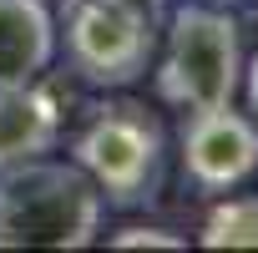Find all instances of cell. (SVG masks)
Wrapping results in <instances>:
<instances>
[{"instance_id": "obj_1", "label": "cell", "mask_w": 258, "mask_h": 253, "mask_svg": "<svg viewBox=\"0 0 258 253\" xmlns=\"http://www.w3.org/2000/svg\"><path fill=\"white\" fill-rule=\"evenodd\" d=\"M106 203L71 157H26L0 167V248H91Z\"/></svg>"}, {"instance_id": "obj_2", "label": "cell", "mask_w": 258, "mask_h": 253, "mask_svg": "<svg viewBox=\"0 0 258 253\" xmlns=\"http://www.w3.org/2000/svg\"><path fill=\"white\" fill-rule=\"evenodd\" d=\"M71 162L96 182L106 208H147L162 193L167 172V126L132 96H106L71 137Z\"/></svg>"}, {"instance_id": "obj_3", "label": "cell", "mask_w": 258, "mask_h": 253, "mask_svg": "<svg viewBox=\"0 0 258 253\" xmlns=\"http://www.w3.org/2000/svg\"><path fill=\"white\" fill-rule=\"evenodd\" d=\"M152 81L157 96L177 111L233 101L243 81V26L228 16V6H208V0L172 6L162 16Z\"/></svg>"}, {"instance_id": "obj_4", "label": "cell", "mask_w": 258, "mask_h": 253, "mask_svg": "<svg viewBox=\"0 0 258 253\" xmlns=\"http://www.w3.org/2000/svg\"><path fill=\"white\" fill-rule=\"evenodd\" d=\"M56 41L66 46V66L91 91L137 86L162 41V11L142 0H61Z\"/></svg>"}, {"instance_id": "obj_5", "label": "cell", "mask_w": 258, "mask_h": 253, "mask_svg": "<svg viewBox=\"0 0 258 253\" xmlns=\"http://www.w3.org/2000/svg\"><path fill=\"white\" fill-rule=\"evenodd\" d=\"M177 157H182V177L208 198L243 187L258 172V121L248 111H238L233 101L182 111Z\"/></svg>"}, {"instance_id": "obj_6", "label": "cell", "mask_w": 258, "mask_h": 253, "mask_svg": "<svg viewBox=\"0 0 258 253\" xmlns=\"http://www.w3.org/2000/svg\"><path fill=\"white\" fill-rule=\"evenodd\" d=\"M61 132H66V106L46 76L0 86V167L56 152Z\"/></svg>"}, {"instance_id": "obj_7", "label": "cell", "mask_w": 258, "mask_h": 253, "mask_svg": "<svg viewBox=\"0 0 258 253\" xmlns=\"http://www.w3.org/2000/svg\"><path fill=\"white\" fill-rule=\"evenodd\" d=\"M56 51L61 41L46 0H0V86L46 76Z\"/></svg>"}, {"instance_id": "obj_8", "label": "cell", "mask_w": 258, "mask_h": 253, "mask_svg": "<svg viewBox=\"0 0 258 253\" xmlns=\"http://www.w3.org/2000/svg\"><path fill=\"white\" fill-rule=\"evenodd\" d=\"M203 248H258V193L218 198L198 233Z\"/></svg>"}, {"instance_id": "obj_9", "label": "cell", "mask_w": 258, "mask_h": 253, "mask_svg": "<svg viewBox=\"0 0 258 253\" xmlns=\"http://www.w3.org/2000/svg\"><path fill=\"white\" fill-rule=\"evenodd\" d=\"M106 243H111V248H187L182 233H172V228H152V223L116 228V233H106Z\"/></svg>"}, {"instance_id": "obj_10", "label": "cell", "mask_w": 258, "mask_h": 253, "mask_svg": "<svg viewBox=\"0 0 258 253\" xmlns=\"http://www.w3.org/2000/svg\"><path fill=\"white\" fill-rule=\"evenodd\" d=\"M238 91H243V101H248V116L258 121V51L243 56V81H238Z\"/></svg>"}, {"instance_id": "obj_11", "label": "cell", "mask_w": 258, "mask_h": 253, "mask_svg": "<svg viewBox=\"0 0 258 253\" xmlns=\"http://www.w3.org/2000/svg\"><path fill=\"white\" fill-rule=\"evenodd\" d=\"M208 6H243V0H208Z\"/></svg>"}, {"instance_id": "obj_12", "label": "cell", "mask_w": 258, "mask_h": 253, "mask_svg": "<svg viewBox=\"0 0 258 253\" xmlns=\"http://www.w3.org/2000/svg\"><path fill=\"white\" fill-rule=\"evenodd\" d=\"M142 6H152V11H162V6H167V0H142Z\"/></svg>"}]
</instances>
